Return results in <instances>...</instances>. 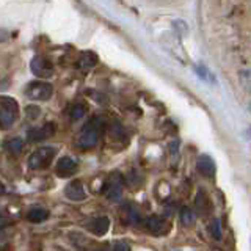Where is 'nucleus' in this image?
Masks as SVG:
<instances>
[{"mask_svg":"<svg viewBox=\"0 0 251 251\" xmlns=\"http://www.w3.org/2000/svg\"><path fill=\"white\" fill-rule=\"evenodd\" d=\"M105 127V121L102 120L100 116H94L91 118V121L86 123L80 133L77 137V146L83 148V149H90L98 145V141L100 138V133L104 132Z\"/></svg>","mask_w":251,"mask_h":251,"instance_id":"f257e3e1","label":"nucleus"},{"mask_svg":"<svg viewBox=\"0 0 251 251\" xmlns=\"http://www.w3.org/2000/svg\"><path fill=\"white\" fill-rule=\"evenodd\" d=\"M55 154H57V148H50V146L38 148L28 157V167L31 170H43L46 167H49Z\"/></svg>","mask_w":251,"mask_h":251,"instance_id":"f03ea898","label":"nucleus"},{"mask_svg":"<svg viewBox=\"0 0 251 251\" xmlns=\"http://www.w3.org/2000/svg\"><path fill=\"white\" fill-rule=\"evenodd\" d=\"M123 188H124V177L121 173H112L107 180L104 187H102V193H104L110 201H120L121 195H123Z\"/></svg>","mask_w":251,"mask_h":251,"instance_id":"7ed1b4c3","label":"nucleus"},{"mask_svg":"<svg viewBox=\"0 0 251 251\" xmlns=\"http://www.w3.org/2000/svg\"><path fill=\"white\" fill-rule=\"evenodd\" d=\"M2 108H0V127L8 129L14 124L18 118V102L10 98H2Z\"/></svg>","mask_w":251,"mask_h":251,"instance_id":"20e7f679","label":"nucleus"},{"mask_svg":"<svg viewBox=\"0 0 251 251\" xmlns=\"http://www.w3.org/2000/svg\"><path fill=\"white\" fill-rule=\"evenodd\" d=\"M25 94L31 100H47L53 94V88L47 82H31L27 86Z\"/></svg>","mask_w":251,"mask_h":251,"instance_id":"39448f33","label":"nucleus"},{"mask_svg":"<svg viewBox=\"0 0 251 251\" xmlns=\"http://www.w3.org/2000/svg\"><path fill=\"white\" fill-rule=\"evenodd\" d=\"M145 225H146V229L154 235H167L171 229V223L165 217H160V215L149 217L145 222Z\"/></svg>","mask_w":251,"mask_h":251,"instance_id":"423d86ee","label":"nucleus"},{"mask_svg":"<svg viewBox=\"0 0 251 251\" xmlns=\"http://www.w3.org/2000/svg\"><path fill=\"white\" fill-rule=\"evenodd\" d=\"M85 227L91 234L98 235V237H102V235H105L110 229V218L107 215L91 218V220H88V223H85Z\"/></svg>","mask_w":251,"mask_h":251,"instance_id":"0eeeda50","label":"nucleus"},{"mask_svg":"<svg viewBox=\"0 0 251 251\" xmlns=\"http://www.w3.org/2000/svg\"><path fill=\"white\" fill-rule=\"evenodd\" d=\"M31 73L39 78H49L53 74V66L49 60H46L43 57H35L31 60Z\"/></svg>","mask_w":251,"mask_h":251,"instance_id":"6e6552de","label":"nucleus"},{"mask_svg":"<svg viewBox=\"0 0 251 251\" xmlns=\"http://www.w3.org/2000/svg\"><path fill=\"white\" fill-rule=\"evenodd\" d=\"M75 171H77V162L69 155L61 157L57 162V165H55V173H57V176L60 177H69V176H73Z\"/></svg>","mask_w":251,"mask_h":251,"instance_id":"1a4fd4ad","label":"nucleus"},{"mask_svg":"<svg viewBox=\"0 0 251 251\" xmlns=\"http://www.w3.org/2000/svg\"><path fill=\"white\" fill-rule=\"evenodd\" d=\"M55 133V124L52 123H47L44 124L43 127H35V129H30L27 133V140L31 141V143H36V141H43L46 138L52 137Z\"/></svg>","mask_w":251,"mask_h":251,"instance_id":"9d476101","label":"nucleus"},{"mask_svg":"<svg viewBox=\"0 0 251 251\" xmlns=\"http://www.w3.org/2000/svg\"><path fill=\"white\" fill-rule=\"evenodd\" d=\"M196 168H198V171L206 177H214L217 173L215 162L212 160V157H209L206 154L198 157V160H196Z\"/></svg>","mask_w":251,"mask_h":251,"instance_id":"9b49d317","label":"nucleus"},{"mask_svg":"<svg viewBox=\"0 0 251 251\" xmlns=\"http://www.w3.org/2000/svg\"><path fill=\"white\" fill-rule=\"evenodd\" d=\"M65 196L69 201H83L86 198L83 184L80 182V180H73V182L66 185Z\"/></svg>","mask_w":251,"mask_h":251,"instance_id":"f8f14e48","label":"nucleus"},{"mask_svg":"<svg viewBox=\"0 0 251 251\" xmlns=\"http://www.w3.org/2000/svg\"><path fill=\"white\" fill-rule=\"evenodd\" d=\"M121 218L126 225H137L141 222V215H140L138 209L130 202L124 204V206L121 207Z\"/></svg>","mask_w":251,"mask_h":251,"instance_id":"ddd939ff","label":"nucleus"},{"mask_svg":"<svg viewBox=\"0 0 251 251\" xmlns=\"http://www.w3.org/2000/svg\"><path fill=\"white\" fill-rule=\"evenodd\" d=\"M25 218L31 223H43V222H46L47 218H49V212H47L46 209H43V207H31L27 212Z\"/></svg>","mask_w":251,"mask_h":251,"instance_id":"4468645a","label":"nucleus"},{"mask_svg":"<svg viewBox=\"0 0 251 251\" xmlns=\"http://www.w3.org/2000/svg\"><path fill=\"white\" fill-rule=\"evenodd\" d=\"M98 55L94 52H83L80 55V58H78V66H80L82 69H91L98 65Z\"/></svg>","mask_w":251,"mask_h":251,"instance_id":"2eb2a0df","label":"nucleus"},{"mask_svg":"<svg viewBox=\"0 0 251 251\" xmlns=\"http://www.w3.org/2000/svg\"><path fill=\"white\" fill-rule=\"evenodd\" d=\"M196 209H198V214L200 215H206L207 212L210 210V202L209 198L206 196L202 190H200L198 196H196Z\"/></svg>","mask_w":251,"mask_h":251,"instance_id":"dca6fc26","label":"nucleus"},{"mask_svg":"<svg viewBox=\"0 0 251 251\" xmlns=\"http://www.w3.org/2000/svg\"><path fill=\"white\" fill-rule=\"evenodd\" d=\"M98 251H130V245L126 240H116L104 248H99Z\"/></svg>","mask_w":251,"mask_h":251,"instance_id":"f3484780","label":"nucleus"},{"mask_svg":"<svg viewBox=\"0 0 251 251\" xmlns=\"http://www.w3.org/2000/svg\"><path fill=\"white\" fill-rule=\"evenodd\" d=\"M5 148H6L11 154H19V152L22 151V148H24V141H22V138H19V137L11 138V140H8L6 143H5Z\"/></svg>","mask_w":251,"mask_h":251,"instance_id":"a211bd4d","label":"nucleus"},{"mask_svg":"<svg viewBox=\"0 0 251 251\" xmlns=\"http://www.w3.org/2000/svg\"><path fill=\"white\" fill-rule=\"evenodd\" d=\"M85 115H86V107H85V104H82V102L74 104L69 112L71 120H80V118H83Z\"/></svg>","mask_w":251,"mask_h":251,"instance_id":"6ab92c4d","label":"nucleus"},{"mask_svg":"<svg viewBox=\"0 0 251 251\" xmlns=\"http://www.w3.org/2000/svg\"><path fill=\"white\" fill-rule=\"evenodd\" d=\"M179 218H180V222H182L184 226H190L193 222V210L190 207L184 206L179 212Z\"/></svg>","mask_w":251,"mask_h":251,"instance_id":"aec40b11","label":"nucleus"},{"mask_svg":"<svg viewBox=\"0 0 251 251\" xmlns=\"http://www.w3.org/2000/svg\"><path fill=\"white\" fill-rule=\"evenodd\" d=\"M209 234L217 240L222 237V223H220V220H217V218L212 220L209 225Z\"/></svg>","mask_w":251,"mask_h":251,"instance_id":"412c9836","label":"nucleus"},{"mask_svg":"<svg viewBox=\"0 0 251 251\" xmlns=\"http://www.w3.org/2000/svg\"><path fill=\"white\" fill-rule=\"evenodd\" d=\"M25 113H27V116L31 118V120H35V118H38L39 115H41V110H39L38 107H35V105H30V107H27Z\"/></svg>","mask_w":251,"mask_h":251,"instance_id":"4be33fe9","label":"nucleus"},{"mask_svg":"<svg viewBox=\"0 0 251 251\" xmlns=\"http://www.w3.org/2000/svg\"><path fill=\"white\" fill-rule=\"evenodd\" d=\"M8 36H10V35H8V31H6V30H2V28H0V43H2V41H6Z\"/></svg>","mask_w":251,"mask_h":251,"instance_id":"5701e85b","label":"nucleus"},{"mask_svg":"<svg viewBox=\"0 0 251 251\" xmlns=\"http://www.w3.org/2000/svg\"><path fill=\"white\" fill-rule=\"evenodd\" d=\"M5 193V185L2 184V180H0V196Z\"/></svg>","mask_w":251,"mask_h":251,"instance_id":"b1692460","label":"nucleus"}]
</instances>
